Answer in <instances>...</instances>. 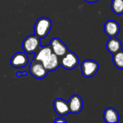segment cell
Here are the masks:
<instances>
[{
  "label": "cell",
  "mask_w": 123,
  "mask_h": 123,
  "mask_svg": "<svg viewBox=\"0 0 123 123\" xmlns=\"http://www.w3.org/2000/svg\"><path fill=\"white\" fill-rule=\"evenodd\" d=\"M52 27V22L48 17H40L38 18L34 26L35 35L41 38L46 37L49 33Z\"/></svg>",
  "instance_id": "2"
},
{
  "label": "cell",
  "mask_w": 123,
  "mask_h": 123,
  "mask_svg": "<svg viewBox=\"0 0 123 123\" xmlns=\"http://www.w3.org/2000/svg\"><path fill=\"white\" fill-rule=\"evenodd\" d=\"M28 63V57L26 53L18 52L14 53L10 60V63L15 68H22L27 66Z\"/></svg>",
  "instance_id": "8"
},
{
  "label": "cell",
  "mask_w": 123,
  "mask_h": 123,
  "mask_svg": "<svg viewBox=\"0 0 123 123\" xmlns=\"http://www.w3.org/2000/svg\"><path fill=\"white\" fill-rule=\"evenodd\" d=\"M29 71H30V74L34 78L38 79H42L45 78L49 73L48 70L44 67V66L41 62L34 59L33 60V61L30 65Z\"/></svg>",
  "instance_id": "6"
},
{
  "label": "cell",
  "mask_w": 123,
  "mask_h": 123,
  "mask_svg": "<svg viewBox=\"0 0 123 123\" xmlns=\"http://www.w3.org/2000/svg\"><path fill=\"white\" fill-rule=\"evenodd\" d=\"M99 68V63L91 59H87L81 63V72L84 77L91 78L94 76L98 71Z\"/></svg>",
  "instance_id": "5"
},
{
  "label": "cell",
  "mask_w": 123,
  "mask_h": 123,
  "mask_svg": "<svg viewBox=\"0 0 123 123\" xmlns=\"http://www.w3.org/2000/svg\"><path fill=\"white\" fill-rule=\"evenodd\" d=\"M54 109L56 113L60 116H65L70 113V109L67 102L60 98H57L54 100Z\"/></svg>",
  "instance_id": "11"
},
{
  "label": "cell",
  "mask_w": 123,
  "mask_h": 123,
  "mask_svg": "<svg viewBox=\"0 0 123 123\" xmlns=\"http://www.w3.org/2000/svg\"><path fill=\"white\" fill-rule=\"evenodd\" d=\"M60 61V66L67 70H72L79 63V58L78 55L72 52L67 51L59 60Z\"/></svg>",
  "instance_id": "4"
},
{
  "label": "cell",
  "mask_w": 123,
  "mask_h": 123,
  "mask_svg": "<svg viewBox=\"0 0 123 123\" xmlns=\"http://www.w3.org/2000/svg\"><path fill=\"white\" fill-rule=\"evenodd\" d=\"M67 103H68V106L70 109V112L72 114L80 113L83 107V102L81 97L77 94L72 96L70 98Z\"/></svg>",
  "instance_id": "9"
},
{
  "label": "cell",
  "mask_w": 123,
  "mask_h": 123,
  "mask_svg": "<svg viewBox=\"0 0 123 123\" xmlns=\"http://www.w3.org/2000/svg\"><path fill=\"white\" fill-rule=\"evenodd\" d=\"M54 122L55 123H67V120H66L65 119L62 118V117H59V118H57V119H55Z\"/></svg>",
  "instance_id": "17"
},
{
  "label": "cell",
  "mask_w": 123,
  "mask_h": 123,
  "mask_svg": "<svg viewBox=\"0 0 123 123\" xmlns=\"http://www.w3.org/2000/svg\"><path fill=\"white\" fill-rule=\"evenodd\" d=\"M104 120L107 123H117L120 120L118 112L113 107H108L104 110Z\"/></svg>",
  "instance_id": "12"
},
{
  "label": "cell",
  "mask_w": 123,
  "mask_h": 123,
  "mask_svg": "<svg viewBox=\"0 0 123 123\" xmlns=\"http://www.w3.org/2000/svg\"><path fill=\"white\" fill-rule=\"evenodd\" d=\"M40 48V38L36 35H28L22 42V49L27 54L35 53Z\"/></svg>",
  "instance_id": "3"
},
{
  "label": "cell",
  "mask_w": 123,
  "mask_h": 123,
  "mask_svg": "<svg viewBox=\"0 0 123 123\" xmlns=\"http://www.w3.org/2000/svg\"><path fill=\"white\" fill-rule=\"evenodd\" d=\"M27 75H28V72L27 71H22V72L19 71V72L16 73V76H17V77H20V76H25Z\"/></svg>",
  "instance_id": "16"
},
{
  "label": "cell",
  "mask_w": 123,
  "mask_h": 123,
  "mask_svg": "<svg viewBox=\"0 0 123 123\" xmlns=\"http://www.w3.org/2000/svg\"><path fill=\"white\" fill-rule=\"evenodd\" d=\"M104 30L107 35L110 37H114L119 34L120 31V27L117 21L108 20L104 24Z\"/></svg>",
  "instance_id": "10"
},
{
  "label": "cell",
  "mask_w": 123,
  "mask_h": 123,
  "mask_svg": "<svg viewBox=\"0 0 123 123\" xmlns=\"http://www.w3.org/2000/svg\"><path fill=\"white\" fill-rule=\"evenodd\" d=\"M112 61L115 64V66L120 68L123 69V50H120V51L115 53L113 54L112 57Z\"/></svg>",
  "instance_id": "14"
},
{
  "label": "cell",
  "mask_w": 123,
  "mask_h": 123,
  "mask_svg": "<svg viewBox=\"0 0 123 123\" xmlns=\"http://www.w3.org/2000/svg\"><path fill=\"white\" fill-rule=\"evenodd\" d=\"M85 1L88 3H95V2L98 1L99 0H85Z\"/></svg>",
  "instance_id": "18"
},
{
  "label": "cell",
  "mask_w": 123,
  "mask_h": 123,
  "mask_svg": "<svg viewBox=\"0 0 123 123\" xmlns=\"http://www.w3.org/2000/svg\"><path fill=\"white\" fill-rule=\"evenodd\" d=\"M106 47L107 50L113 55L122 50V42L120 40L116 38L115 37H110V39L107 43Z\"/></svg>",
  "instance_id": "13"
},
{
  "label": "cell",
  "mask_w": 123,
  "mask_h": 123,
  "mask_svg": "<svg viewBox=\"0 0 123 123\" xmlns=\"http://www.w3.org/2000/svg\"><path fill=\"white\" fill-rule=\"evenodd\" d=\"M49 46L53 53H55L58 57H62L68 51L67 45L57 37H54L51 40Z\"/></svg>",
  "instance_id": "7"
},
{
  "label": "cell",
  "mask_w": 123,
  "mask_h": 123,
  "mask_svg": "<svg viewBox=\"0 0 123 123\" xmlns=\"http://www.w3.org/2000/svg\"><path fill=\"white\" fill-rule=\"evenodd\" d=\"M112 10L117 15L123 14V0H112L111 4Z\"/></svg>",
  "instance_id": "15"
},
{
  "label": "cell",
  "mask_w": 123,
  "mask_h": 123,
  "mask_svg": "<svg viewBox=\"0 0 123 123\" xmlns=\"http://www.w3.org/2000/svg\"><path fill=\"white\" fill-rule=\"evenodd\" d=\"M35 53L33 59L41 62L49 72L55 71L60 66L59 57L53 53L49 45L42 46Z\"/></svg>",
  "instance_id": "1"
}]
</instances>
